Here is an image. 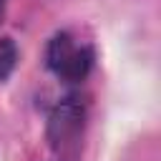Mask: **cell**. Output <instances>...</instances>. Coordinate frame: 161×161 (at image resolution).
Listing matches in <instances>:
<instances>
[{"instance_id": "1", "label": "cell", "mask_w": 161, "mask_h": 161, "mask_svg": "<svg viewBox=\"0 0 161 161\" xmlns=\"http://www.w3.org/2000/svg\"><path fill=\"white\" fill-rule=\"evenodd\" d=\"M93 65L91 48L78 45L68 33H58L48 43V68L65 80H83Z\"/></svg>"}, {"instance_id": "2", "label": "cell", "mask_w": 161, "mask_h": 161, "mask_svg": "<svg viewBox=\"0 0 161 161\" xmlns=\"http://www.w3.org/2000/svg\"><path fill=\"white\" fill-rule=\"evenodd\" d=\"M80 126H83V108L78 103H73V98H65L55 108V113L50 116V141H53V148L65 153L70 146H75Z\"/></svg>"}, {"instance_id": "3", "label": "cell", "mask_w": 161, "mask_h": 161, "mask_svg": "<svg viewBox=\"0 0 161 161\" xmlns=\"http://www.w3.org/2000/svg\"><path fill=\"white\" fill-rule=\"evenodd\" d=\"M15 60H18V48H15L13 38H3L0 40V80H5L13 73Z\"/></svg>"}]
</instances>
